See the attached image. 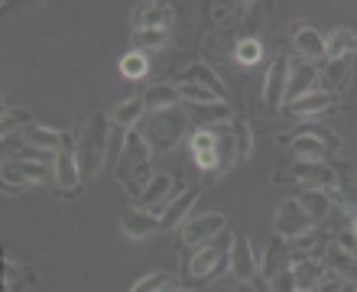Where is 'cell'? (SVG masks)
<instances>
[{"instance_id": "1", "label": "cell", "mask_w": 357, "mask_h": 292, "mask_svg": "<svg viewBox=\"0 0 357 292\" xmlns=\"http://www.w3.org/2000/svg\"><path fill=\"white\" fill-rule=\"evenodd\" d=\"M150 160H153V146L143 137V130H130L123 137V150L121 162H117V179L127 185V192L133 195V201H140V195L150 185Z\"/></svg>"}, {"instance_id": "2", "label": "cell", "mask_w": 357, "mask_h": 292, "mask_svg": "<svg viewBox=\"0 0 357 292\" xmlns=\"http://www.w3.org/2000/svg\"><path fill=\"white\" fill-rule=\"evenodd\" d=\"M107 130H111V117L94 114L91 121H88L85 133L78 137L75 160H78V169H82V182L98 179V172H101L104 153H107Z\"/></svg>"}, {"instance_id": "3", "label": "cell", "mask_w": 357, "mask_h": 292, "mask_svg": "<svg viewBox=\"0 0 357 292\" xmlns=\"http://www.w3.org/2000/svg\"><path fill=\"white\" fill-rule=\"evenodd\" d=\"M341 146V140L328 130H302L289 140V153L299 162H325L328 153H335Z\"/></svg>"}, {"instance_id": "4", "label": "cell", "mask_w": 357, "mask_h": 292, "mask_svg": "<svg viewBox=\"0 0 357 292\" xmlns=\"http://www.w3.org/2000/svg\"><path fill=\"white\" fill-rule=\"evenodd\" d=\"M185 130V114L182 111H160V114H150V127H146V140H150L153 150H172L178 143Z\"/></svg>"}, {"instance_id": "5", "label": "cell", "mask_w": 357, "mask_h": 292, "mask_svg": "<svg viewBox=\"0 0 357 292\" xmlns=\"http://www.w3.org/2000/svg\"><path fill=\"white\" fill-rule=\"evenodd\" d=\"M312 227H315V221H312V215L299 205V201H296V198H286V201L276 208V221H273V231H276L282 240H296V237L309 234Z\"/></svg>"}, {"instance_id": "6", "label": "cell", "mask_w": 357, "mask_h": 292, "mask_svg": "<svg viewBox=\"0 0 357 292\" xmlns=\"http://www.w3.org/2000/svg\"><path fill=\"white\" fill-rule=\"evenodd\" d=\"M227 263H231V276H234L241 286H250L260 273V263H257L254 244L247 237H234L231 240V250H227Z\"/></svg>"}, {"instance_id": "7", "label": "cell", "mask_w": 357, "mask_h": 292, "mask_svg": "<svg viewBox=\"0 0 357 292\" xmlns=\"http://www.w3.org/2000/svg\"><path fill=\"white\" fill-rule=\"evenodd\" d=\"M227 227V217L221 211H208V215H195L188 217L185 227H182V240L188 247H205L211 237H218Z\"/></svg>"}, {"instance_id": "8", "label": "cell", "mask_w": 357, "mask_h": 292, "mask_svg": "<svg viewBox=\"0 0 357 292\" xmlns=\"http://www.w3.org/2000/svg\"><path fill=\"white\" fill-rule=\"evenodd\" d=\"M286 88H289V59H273V66L266 68L264 78V104L266 111H280V104L286 101Z\"/></svg>"}, {"instance_id": "9", "label": "cell", "mask_w": 357, "mask_h": 292, "mask_svg": "<svg viewBox=\"0 0 357 292\" xmlns=\"http://www.w3.org/2000/svg\"><path fill=\"white\" fill-rule=\"evenodd\" d=\"M178 192H185V189H182V185L176 189V182H172L169 172H156V176L150 179V185H146V192L140 195V201H137V208H143V211H153V215H160L162 208H166L162 201H172Z\"/></svg>"}, {"instance_id": "10", "label": "cell", "mask_w": 357, "mask_h": 292, "mask_svg": "<svg viewBox=\"0 0 357 292\" xmlns=\"http://www.w3.org/2000/svg\"><path fill=\"white\" fill-rule=\"evenodd\" d=\"M23 143L29 146H39V150H49V153H62V150H78V143H72V137L62 130H52V127H43V123H29L20 130Z\"/></svg>"}, {"instance_id": "11", "label": "cell", "mask_w": 357, "mask_h": 292, "mask_svg": "<svg viewBox=\"0 0 357 292\" xmlns=\"http://www.w3.org/2000/svg\"><path fill=\"white\" fill-rule=\"evenodd\" d=\"M225 256H227V250H225V247H218V244L198 247L195 256L188 260V276H192L195 283H208L211 276L221 273V263H225Z\"/></svg>"}, {"instance_id": "12", "label": "cell", "mask_w": 357, "mask_h": 292, "mask_svg": "<svg viewBox=\"0 0 357 292\" xmlns=\"http://www.w3.org/2000/svg\"><path fill=\"white\" fill-rule=\"evenodd\" d=\"M289 176L296 182H302L305 189H338V176H335V169L331 166H325V162H292Z\"/></svg>"}, {"instance_id": "13", "label": "cell", "mask_w": 357, "mask_h": 292, "mask_svg": "<svg viewBox=\"0 0 357 292\" xmlns=\"http://www.w3.org/2000/svg\"><path fill=\"white\" fill-rule=\"evenodd\" d=\"M121 227L130 240H146V237H153L162 224H160V215H153V211H143V208H123Z\"/></svg>"}, {"instance_id": "14", "label": "cell", "mask_w": 357, "mask_h": 292, "mask_svg": "<svg viewBox=\"0 0 357 292\" xmlns=\"http://www.w3.org/2000/svg\"><path fill=\"white\" fill-rule=\"evenodd\" d=\"M319 68L312 66V62H296L289 66V88H286V104L289 101H299V98L312 95V91H319Z\"/></svg>"}, {"instance_id": "15", "label": "cell", "mask_w": 357, "mask_h": 292, "mask_svg": "<svg viewBox=\"0 0 357 292\" xmlns=\"http://www.w3.org/2000/svg\"><path fill=\"white\" fill-rule=\"evenodd\" d=\"M335 107V95H328V91H312V95L299 98V101H289L286 104V117H292V121H305V117H315V114H325Z\"/></svg>"}, {"instance_id": "16", "label": "cell", "mask_w": 357, "mask_h": 292, "mask_svg": "<svg viewBox=\"0 0 357 292\" xmlns=\"http://www.w3.org/2000/svg\"><path fill=\"white\" fill-rule=\"evenodd\" d=\"M292 266V250H289V240H282L280 234L270 237V244H266V254H264V270L260 273L266 276V279H273L276 273H282V270H289Z\"/></svg>"}, {"instance_id": "17", "label": "cell", "mask_w": 357, "mask_h": 292, "mask_svg": "<svg viewBox=\"0 0 357 292\" xmlns=\"http://www.w3.org/2000/svg\"><path fill=\"white\" fill-rule=\"evenodd\" d=\"M176 85H202V88H208V91H215L221 101H227L225 98V85H221V78L211 72V68L205 66V62H195V66H188L182 75L176 78Z\"/></svg>"}, {"instance_id": "18", "label": "cell", "mask_w": 357, "mask_h": 292, "mask_svg": "<svg viewBox=\"0 0 357 292\" xmlns=\"http://www.w3.org/2000/svg\"><path fill=\"white\" fill-rule=\"evenodd\" d=\"M328 234L325 231H309V234L296 237V240H289V250H292V260H319L321 254H328Z\"/></svg>"}, {"instance_id": "19", "label": "cell", "mask_w": 357, "mask_h": 292, "mask_svg": "<svg viewBox=\"0 0 357 292\" xmlns=\"http://www.w3.org/2000/svg\"><path fill=\"white\" fill-rule=\"evenodd\" d=\"M52 172H56V182L59 189H72L75 192L82 185V169H78V160H75V150H62L52 162Z\"/></svg>"}, {"instance_id": "20", "label": "cell", "mask_w": 357, "mask_h": 292, "mask_svg": "<svg viewBox=\"0 0 357 292\" xmlns=\"http://www.w3.org/2000/svg\"><path fill=\"white\" fill-rule=\"evenodd\" d=\"M292 43H296V52L309 59H325V39L315 26H296L292 29Z\"/></svg>"}, {"instance_id": "21", "label": "cell", "mask_w": 357, "mask_h": 292, "mask_svg": "<svg viewBox=\"0 0 357 292\" xmlns=\"http://www.w3.org/2000/svg\"><path fill=\"white\" fill-rule=\"evenodd\" d=\"M143 114H146V107H143V98H130V101L117 104L107 117H111V127H121L123 133L137 130V123L143 121Z\"/></svg>"}, {"instance_id": "22", "label": "cell", "mask_w": 357, "mask_h": 292, "mask_svg": "<svg viewBox=\"0 0 357 292\" xmlns=\"http://www.w3.org/2000/svg\"><path fill=\"white\" fill-rule=\"evenodd\" d=\"M169 23H172V7L162 3V0L143 3L137 10V29H169Z\"/></svg>"}, {"instance_id": "23", "label": "cell", "mask_w": 357, "mask_h": 292, "mask_svg": "<svg viewBox=\"0 0 357 292\" xmlns=\"http://www.w3.org/2000/svg\"><path fill=\"white\" fill-rule=\"evenodd\" d=\"M357 52V33L348 26L335 29L328 39H325V59H351Z\"/></svg>"}, {"instance_id": "24", "label": "cell", "mask_w": 357, "mask_h": 292, "mask_svg": "<svg viewBox=\"0 0 357 292\" xmlns=\"http://www.w3.org/2000/svg\"><path fill=\"white\" fill-rule=\"evenodd\" d=\"M192 121L208 130V127H218V123H227L231 121V104L227 101H211V104H195L192 107Z\"/></svg>"}, {"instance_id": "25", "label": "cell", "mask_w": 357, "mask_h": 292, "mask_svg": "<svg viewBox=\"0 0 357 292\" xmlns=\"http://www.w3.org/2000/svg\"><path fill=\"white\" fill-rule=\"evenodd\" d=\"M348 75H351V59H331L328 66L321 68V75H319V82L325 85L321 91H328V95L341 91V88L348 85Z\"/></svg>"}, {"instance_id": "26", "label": "cell", "mask_w": 357, "mask_h": 292, "mask_svg": "<svg viewBox=\"0 0 357 292\" xmlns=\"http://www.w3.org/2000/svg\"><path fill=\"white\" fill-rule=\"evenodd\" d=\"M192 205H195V189H185V192H178L176 198H172L169 205L160 211V224L162 227H176L182 217L192 211Z\"/></svg>"}, {"instance_id": "27", "label": "cell", "mask_w": 357, "mask_h": 292, "mask_svg": "<svg viewBox=\"0 0 357 292\" xmlns=\"http://www.w3.org/2000/svg\"><path fill=\"white\" fill-rule=\"evenodd\" d=\"M296 201H299L305 211L312 215V221H321V217H328V211L335 205H331V195L321 189H299V195H296Z\"/></svg>"}, {"instance_id": "28", "label": "cell", "mask_w": 357, "mask_h": 292, "mask_svg": "<svg viewBox=\"0 0 357 292\" xmlns=\"http://www.w3.org/2000/svg\"><path fill=\"white\" fill-rule=\"evenodd\" d=\"M176 101H178L176 85H150V91L143 95V107L150 114L169 111V107H176Z\"/></svg>"}, {"instance_id": "29", "label": "cell", "mask_w": 357, "mask_h": 292, "mask_svg": "<svg viewBox=\"0 0 357 292\" xmlns=\"http://www.w3.org/2000/svg\"><path fill=\"white\" fill-rule=\"evenodd\" d=\"M292 273H296V283H299L302 292L315 289V283H319L321 276H325V266H321V260H292Z\"/></svg>"}, {"instance_id": "30", "label": "cell", "mask_w": 357, "mask_h": 292, "mask_svg": "<svg viewBox=\"0 0 357 292\" xmlns=\"http://www.w3.org/2000/svg\"><path fill=\"white\" fill-rule=\"evenodd\" d=\"M0 182H3V192H7V195H20V192L29 189V179L23 176V169H20L13 160H3V166H0Z\"/></svg>"}, {"instance_id": "31", "label": "cell", "mask_w": 357, "mask_h": 292, "mask_svg": "<svg viewBox=\"0 0 357 292\" xmlns=\"http://www.w3.org/2000/svg\"><path fill=\"white\" fill-rule=\"evenodd\" d=\"M166 43H169V29H137V33H133V46H137V52H143V56L162 49Z\"/></svg>"}, {"instance_id": "32", "label": "cell", "mask_w": 357, "mask_h": 292, "mask_svg": "<svg viewBox=\"0 0 357 292\" xmlns=\"http://www.w3.org/2000/svg\"><path fill=\"white\" fill-rule=\"evenodd\" d=\"M328 266L335 270L338 276H344V279H351V283L357 286V260L351 254H344L341 247H328Z\"/></svg>"}, {"instance_id": "33", "label": "cell", "mask_w": 357, "mask_h": 292, "mask_svg": "<svg viewBox=\"0 0 357 292\" xmlns=\"http://www.w3.org/2000/svg\"><path fill=\"white\" fill-rule=\"evenodd\" d=\"M29 111H20V107H3V117H0V133L3 137H13L23 127H29Z\"/></svg>"}, {"instance_id": "34", "label": "cell", "mask_w": 357, "mask_h": 292, "mask_svg": "<svg viewBox=\"0 0 357 292\" xmlns=\"http://www.w3.org/2000/svg\"><path fill=\"white\" fill-rule=\"evenodd\" d=\"M254 156V137L244 121L234 123V162H247Z\"/></svg>"}, {"instance_id": "35", "label": "cell", "mask_w": 357, "mask_h": 292, "mask_svg": "<svg viewBox=\"0 0 357 292\" xmlns=\"http://www.w3.org/2000/svg\"><path fill=\"white\" fill-rule=\"evenodd\" d=\"M146 68H150V56H143V52H137V49L121 59V75L123 78H133V82H137V78L146 75Z\"/></svg>"}, {"instance_id": "36", "label": "cell", "mask_w": 357, "mask_h": 292, "mask_svg": "<svg viewBox=\"0 0 357 292\" xmlns=\"http://www.w3.org/2000/svg\"><path fill=\"white\" fill-rule=\"evenodd\" d=\"M234 59L241 66H257L260 59H264V46H260V39H241L234 46Z\"/></svg>"}, {"instance_id": "37", "label": "cell", "mask_w": 357, "mask_h": 292, "mask_svg": "<svg viewBox=\"0 0 357 292\" xmlns=\"http://www.w3.org/2000/svg\"><path fill=\"white\" fill-rule=\"evenodd\" d=\"M315 292H357V286L344 276H338L335 270H325V276L315 283Z\"/></svg>"}, {"instance_id": "38", "label": "cell", "mask_w": 357, "mask_h": 292, "mask_svg": "<svg viewBox=\"0 0 357 292\" xmlns=\"http://www.w3.org/2000/svg\"><path fill=\"white\" fill-rule=\"evenodd\" d=\"M176 91H178V98H182V101H188L192 107H195V104L221 101L215 91H208V88H202V85H176Z\"/></svg>"}, {"instance_id": "39", "label": "cell", "mask_w": 357, "mask_h": 292, "mask_svg": "<svg viewBox=\"0 0 357 292\" xmlns=\"http://www.w3.org/2000/svg\"><path fill=\"white\" fill-rule=\"evenodd\" d=\"M208 153H218V133L198 127V130L192 133V156L198 160V156H208Z\"/></svg>"}, {"instance_id": "40", "label": "cell", "mask_w": 357, "mask_h": 292, "mask_svg": "<svg viewBox=\"0 0 357 292\" xmlns=\"http://www.w3.org/2000/svg\"><path fill=\"white\" fill-rule=\"evenodd\" d=\"M160 289H172V276L169 273H153V276H146V279H140V283L133 286L130 292H160Z\"/></svg>"}, {"instance_id": "41", "label": "cell", "mask_w": 357, "mask_h": 292, "mask_svg": "<svg viewBox=\"0 0 357 292\" xmlns=\"http://www.w3.org/2000/svg\"><path fill=\"white\" fill-rule=\"evenodd\" d=\"M270 292H299V283H296V273H292V266L273 276V279H270Z\"/></svg>"}, {"instance_id": "42", "label": "cell", "mask_w": 357, "mask_h": 292, "mask_svg": "<svg viewBox=\"0 0 357 292\" xmlns=\"http://www.w3.org/2000/svg\"><path fill=\"white\" fill-rule=\"evenodd\" d=\"M237 13H241L237 7H225V3H215V7H211V17H215L218 26H231L237 20Z\"/></svg>"}, {"instance_id": "43", "label": "cell", "mask_w": 357, "mask_h": 292, "mask_svg": "<svg viewBox=\"0 0 357 292\" xmlns=\"http://www.w3.org/2000/svg\"><path fill=\"white\" fill-rule=\"evenodd\" d=\"M23 169V176H26L29 182H43L46 179V162H23V160H13Z\"/></svg>"}, {"instance_id": "44", "label": "cell", "mask_w": 357, "mask_h": 292, "mask_svg": "<svg viewBox=\"0 0 357 292\" xmlns=\"http://www.w3.org/2000/svg\"><path fill=\"white\" fill-rule=\"evenodd\" d=\"M257 29H260V3L247 10V36L244 39H257Z\"/></svg>"}, {"instance_id": "45", "label": "cell", "mask_w": 357, "mask_h": 292, "mask_svg": "<svg viewBox=\"0 0 357 292\" xmlns=\"http://www.w3.org/2000/svg\"><path fill=\"white\" fill-rule=\"evenodd\" d=\"M338 247L344 250V254H351L357 260V234H354V231H344V234L338 237Z\"/></svg>"}, {"instance_id": "46", "label": "cell", "mask_w": 357, "mask_h": 292, "mask_svg": "<svg viewBox=\"0 0 357 292\" xmlns=\"http://www.w3.org/2000/svg\"><path fill=\"white\" fill-rule=\"evenodd\" d=\"M351 231H354V234H357V215H354V221H351Z\"/></svg>"}, {"instance_id": "47", "label": "cell", "mask_w": 357, "mask_h": 292, "mask_svg": "<svg viewBox=\"0 0 357 292\" xmlns=\"http://www.w3.org/2000/svg\"><path fill=\"white\" fill-rule=\"evenodd\" d=\"M160 292H176V286H172V289H160Z\"/></svg>"}, {"instance_id": "48", "label": "cell", "mask_w": 357, "mask_h": 292, "mask_svg": "<svg viewBox=\"0 0 357 292\" xmlns=\"http://www.w3.org/2000/svg\"><path fill=\"white\" fill-rule=\"evenodd\" d=\"M176 292H188V289H176Z\"/></svg>"}, {"instance_id": "49", "label": "cell", "mask_w": 357, "mask_h": 292, "mask_svg": "<svg viewBox=\"0 0 357 292\" xmlns=\"http://www.w3.org/2000/svg\"><path fill=\"white\" fill-rule=\"evenodd\" d=\"M299 292H302V289H299Z\"/></svg>"}]
</instances>
